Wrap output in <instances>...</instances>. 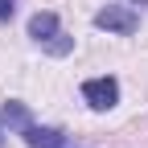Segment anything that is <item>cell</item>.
<instances>
[{"label":"cell","instance_id":"3","mask_svg":"<svg viewBox=\"0 0 148 148\" xmlns=\"http://www.w3.org/2000/svg\"><path fill=\"white\" fill-rule=\"evenodd\" d=\"M21 136H25L29 148H66V136L58 132V127H37V123H29Z\"/></svg>","mask_w":148,"mask_h":148},{"label":"cell","instance_id":"6","mask_svg":"<svg viewBox=\"0 0 148 148\" xmlns=\"http://www.w3.org/2000/svg\"><path fill=\"white\" fill-rule=\"evenodd\" d=\"M41 49H45V53H53V58H66V53L74 49V37H66V33L58 29V33H53V37H49V41H45Z\"/></svg>","mask_w":148,"mask_h":148},{"label":"cell","instance_id":"7","mask_svg":"<svg viewBox=\"0 0 148 148\" xmlns=\"http://www.w3.org/2000/svg\"><path fill=\"white\" fill-rule=\"evenodd\" d=\"M12 12H16V0H0V21H8Z\"/></svg>","mask_w":148,"mask_h":148},{"label":"cell","instance_id":"1","mask_svg":"<svg viewBox=\"0 0 148 148\" xmlns=\"http://www.w3.org/2000/svg\"><path fill=\"white\" fill-rule=\"evenodd\" d=\"M82 99L86 107H95V111H111L119 103V82L111 78V74H103V78H86L82 82Z\"/></svg>","mask_w":148,"mask_h":148},{"label":"cell","instance_id":"4","mask_svg":"<svg viewBox=\"0 0 148 148\" xmlns=\"http://www.w3.org/2000/svg\"><path fill=\"white\" fill-rule=\"evenodd\" d=\"M58 29H62V25H58V12H33V16H29V37H33L37 45H45Z\"/></svg>","mask_w":148,"mask_h":148},{"label":"cell","instance_id":"8","mask_svg":"<svg viewBox=\"0 0 148 148\" xmlns=\"http://www.w3.org/2000/svg\"><path fill=\"white\" fill-rule=\"evenodd\" d=\"M0 144H4V123H0Z\"/></svg>","mask_w":148,"mask_h":148},{"label":"cell","instance_id":"2","mask_svg":"<svg viewBox=\"0 0 148 148\" xmlns=\"http://www.w3.org/2000/svg\"><path fill=\"white\" fill-rule=\"evenodd\" d=\"M95 25L107 29V33H136V12L123 8V4H107L95 12Z\"/></svg>","mask_w":148,"mask_h":148},{"label":"cell","instance_id":"5","mask_svg":"<svg viewBox=\"0 0 148 148\" xmlns=\"http://www.w3.org/2000/svg\"><path fill=\"white\" fill-rule=\"evenodd\" d=\"M0 123H4V132H25V127H29L33 119H29V111H25V103H16V99H8L4 107H0Z\"/></svg>","mask_w":148,"mask_h":148}]
</instances>
